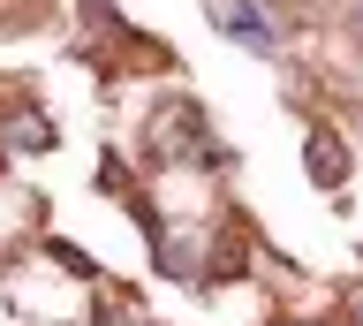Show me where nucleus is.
I'll return each mask as SVG.
<instances>
[{
  "instance_id": "f257e3e1",
  "label": "nucleus",
  "mask_w": 363,
  "mask_h": 326,
  "mask_svg": "<svg viewBox=\"0 0 363 326\" xmlns=\"http://www.w3.org/2000/svg\"><path fill=\"white\" fill-rule=\"evenodd\" d=\"M311 160H318V175L333 183V175H340V144L333 137H311Z\"/></svg>"
}]
</instances>
